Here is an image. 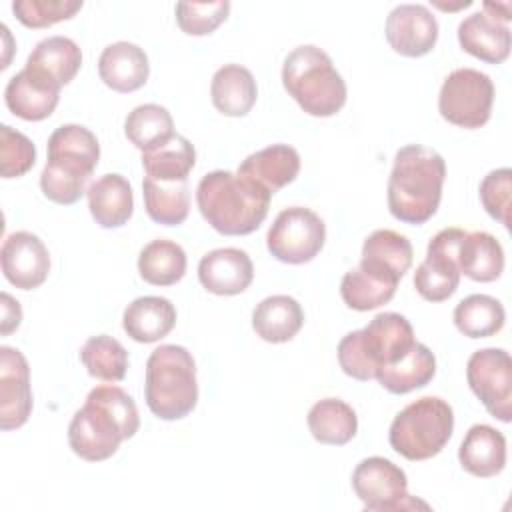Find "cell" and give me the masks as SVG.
<instances>
[{"label":"cell","mask_w":512,"mask_h":512,"mask_svg":"<svg viewBox=\"0 0 512 512\" xmlns=\"http://www.w3.org/2000/svg\"><path fill=\"white\" fill-rule=\"evenodd\" d=\"M484 12L488 16H492L494 20L498 22H508L512 16H510V2H502V4H492V2H484Z\"/></svg>","instance_id":"f6af8a7d"},{"label":"cell","mask_w":512,"mask_h":512,"mask_svg":"<svg viewBox=\"0 0 512 512\" xmlns=\"http://www.w3.org/2000/svg\"><path fill=\"white\" fill-rule=\"evenodd\" d=\"M506 312L500 300L488 294H470L454 308V324L468 338H488L502 330Z\"/></svg>","instance_id":"836d02e7"},{"label":"cell","mask_w":512,"mask_h":512,"mask_svg":"<svg viewBox=\"0 0 512 512\" xmlns=\"http://www.w3.org/2000/svg\"><path fill=\"white\" fill-rule=\"evenodd\" d=\"M304 326V310L296 298L288 294H274L256 304L252 312L254 332L270 344H284L292 340Z\"/></svg>","instance_id":"484cf974"},{"label":"cell","mask_w":512,"mask_h":512,"mask_svg":"<svg viewBox=\"0 0 512 512\" xmlns=\"http://www.w3.org/2000/svg\"><path fill=\"white\" fill-rule=\"evenodd\" d=\"M230 12L228 0L218 2H178L176 4V22L180 30L188 36H206L212 34Z\"/></svg>","instance_id":"f35d334b"},{"label":"cell","mask_w":512,"mask_h":512,"mask_svg":"<svg viewBox=\"0 0 512 512\" xmlns=\"http://www.w3.org/2000/svg\"><path fill=\"white\" fill-rule=\"evenodd\" d=\"M210 96L218 112L230 118H240L246 116L256 104L258 86L246 66L224 64L212 76Z\"/></svg>","instance_id":"4316f807"},{"label":"cell","mask_w":512,"mask_h":512,"mask_svg":"<svg viewBox=\"0 0 512 512\" xmlns=\"http://www.w3.org/2000/svg\"><path fill=\"white\" fill-rule=\"evenodd\" d=\"M384 34L394 52L406 58H420L436 46L438 22L422 4H398L386 18Z\"/></svg>","instance_id":"9a60e30c"},{"label":"cell","mask_w":512,"mask_h":512,"mask_svg":"<svg viewBox=\"0 0 512 512\" xmlns=\"http://www.w3.org/2000/svg\"><path fill=\"white\" fill-rule=\"evenodd\" d=\"M398 284L390 282L374 272L360 266L348 270L340 282V296L344 304L358 312H368L390 302L396 294Z\"/></svg>","instance_id":"8d00e7d4"},{"label":"cell","mask_w":512,"mask_h":512,"mask_svg":"<svg viewBox=\"0 0 512 512\" xmlns=\"http://www.w3.org/2000/svg\"><path fill=\"white\" fill-rule=\"evenodd\" d=\"M92 218L102 228L124 226L134 212V194L130 182L120 174H104L94 180L86 192Z\"/></svg>","instance_id":"d4e9b609"},{"label":"cell","mask_w":512,"mask_h":512,"mask_svg":"<svg viewBox=\"0 0 512 512\" xmlns=\"http://www.w3.org/2000/svg\"><path fill=\"white\" fill-rule=\"evenodd\" d=\"M138 272L152 286H172L186 274V252L172 240H152L138 254Z\"/></svg>","instance_id":"d6a6232c"},{"label":"cell","mask_w":512,"mask_h":512,"mask_svg":"<svg viewBox=\"0 0 512 512\" xmlns=\"http://www.w3.org/2000/svg\"><path fill=\"white\" fill-rule=\"evenodd\" d=\"M80 360L92 378L104 382H120L126 376L128 352L108 334L92 336L80 350Z\"/></svg>","instance_id":"74e56055"},{"label":"cell","mask_w":512,"mask_h":512,"mask_svg":"<svg viewBox=\"0 0 512 512\" xmlns=\"http://www.w3.org/2000/svg\"><path fill=\"white\" fill-rule=\"evenodd\" d=\"M434 374H436V356L426 344L416 342L410 348V352L402 356L398 362L380 368L376 372V380L390 394H408L412 390L428 386Z\"/></svg>","instance_id":"83f0119b"},{"label":"cell","mask_w":512,"mask_h":512,"mask_svg":"<svg viewBox=\"0 0 512 512\" xmlns=\"http://www.w3.org/2000/svg\"><path fill=\"white\" fill-rule=\"evenodd\" d=\"M460 274L474 282H494L504 272L502 244L484 230L466 232L458 252Z\"/></svg>","instance_id":"f1b7e54d"},{"label":"cell","mask_w":512,"mask_h":512,"mask_svg":"<svg viewBox=\"0 0 512 512\" xmlns=\"http://www.w3.org/2000/svg\"><path fill=\"white\" fill-rule=\"evenodd\" d=\"M200 284L216 296L242 294L254 280V264L240 248H216L200 258Z\"/></svg>","instance_id":"ac0fdd59"},{"label":"cell","mask_w":512,"mask_h":512,"mask_svg":"<svg viewBox=\"0 0 512 512\" xmlns=\"http://www.w3.org/2000/svg\"><path fill=\"white\" fill-rule=\"evenodd\" d=\"M466 380L490 416L506 424L512 420V360L504 348L472 352Z\"/></svg>","instance_id":"8fae6325"},{"label":"cell","mask_w":512,"mask_h":512,"mask_svg":"<svg viewBox=\"0 0 512 512\" xmlns=\"http://www.w3.org/2000/svg\"><path fill=\"white\" fill-rule=\"evenodd\" d=\"M352 488L370 512H400L430 506L408 494L406 472L382 456L360 460L352 472Z\"/></svg>","instance_id":"9c48e42d"},{"label":"cell","mask_w":512,"mask_h":512,"mask_svg":"<svg viewBox=\"0 0 512 512\" xmlns=\"http://www.w3.org/2000/svg\"><path fill=\"white\" fill-rule=\"evenodd\" d=\"M460 466L476 478L498 476L506 466V438L488 424H474L458 448Z\"/></svg>","instance_id":"7402d4cb"},{"label":"cell","mask_w":512,"mask_h":512,"mask_svg":"<svg viewBox=\"0 0 512 512\" xmlns=\"http://www.w3.org/2000/svg\"><path fill=\"white\" fill-rule=\"evenodd\" d=\"M454 432V410L438 396H424L396 414L388 430L392 450L420 462L442 452Z\"/></svg>","instance_id":"52a82bcc"},{"label":"cell","mask_w":512,"mask_h":512,"mask_svg":"<svg viewBox=\"0 0 512 512\" xmlns=\"http://www.w3.org/2000/svg\"><path fill=\"white\" fill-rule=\"evenodd\" d=\"M100 158V144L92 130L80 124H62L48 138V160L40 174L42 194L60 206L78 202L88 190Z\"/></svg>","instance_id":"3957f363"},{"label":"cell","mask_w":512,"mask_h":512,"mask_svg":"<svg viewBox=\"0 0 512 512\" xmlns=\"http://www.w3.org/2000/svg\"><path fill=\"white\" fill-rule=\"evenodd\" d=\"M458 42L470 56L488 64H502L510 56L512 34L506 24L478 10L458 24Z\"/></svg>","instance_id":"ffe728a7"},{"label":"cell","mask_w":512,"mask_h":512,"mask_svg":"<svg viewBox=\"0 0 512 512\" xmlns=\"http://www.w3.org/2000/svg\"><path fill=\"white\" fill-rule=\"evenodd\" d=\"M272 194L258 182L230 170H214L200 178L196 204L202 218L224 236H246L260 228Z\"/></svg>","instance_id":"7a4b0ae2"},{"label":"cell","mask_w":512,"mask_h":512,"mask_svg":"<svg viewBox=\"0 0 512 512\" xmlns=\"http://www.w3.org/2000/svg\"><path fill=\"white\" fill-rule=\"evenodd\" d=\"M414 344L408 318L398 312H380L362 330H352L338 342V364L350 378L368 382L380 368L406 356Z\"/></svg>","instance_id":"277c9868"},{"label":"cell","mask_w":512,"mask_h":512,"mask_svg":"<svg viewBox=\"0 0 512 512\" xmlns=\"http://www.w3.org/2000/svg\"><path fill=\"white\" fill-rule=\"evenodd\" d=\"M126 434L120 422L98 402L86 398L74 412L68 426V444L76 456L86 462H102L114 456Z\"/></svg>","instance_id":"4fadbf2b"},{"label":"cell","mask_w":512,"mask_h":512,"mask_svg":"<svg viewBox=\"0 0 512 512\" xmlns=\"http://www.w3.org/2000/svg\"><path fill=\"white\" fill-rule=\"evenodd\" d=\"M236 172L274 194L296 180L300 172V154L288 144H272L250 154Z\"/></svg>","instance_id":"603a6c76"},{"label":"cell","mask_w":512,"mask_h":512,"mask_svg":"<svg viewBox=\"0 0 512 512\" xmlns=\"http://www.w3.org/2000/svg\"><path fill=\"white\" fill-rule=\"evenodd\" d=\"M282 86L310 116L328 118L346 104V82L332 58L314 44L294 48L282 64Z\"/></svg>","instance_id":"5b68a950"},{"label":"cell","mask_w":512,"mask_h":512,"mask_svg":"<svg viewBox=\"0 0 512 512\" xmlns=\"http://www.w3.org/2000/svg\"><path fill=\"white\" fill-rule=\"evenodd\" d=\"M86 398L102 404L120 422V426L126 434V440L138 432V428H140L138 408H136V402L132 400V396L124 388L114 386V384H102V386L92 388Z\"/></svg>","instance_id":"7bdbcfd3"},{"label":"cell","mask_w":512,"mask_h":512,"mask_svg":"<svg viewBox=\"0 0 512 512\" xmlns=\"http://www.w3.org/2000/svg\"><path fill=\"white\" fill-rule=\"evenodd\" d=\"M446 162L440 152L422 144L402 146L388 178L390 214L412 226L428 222L442 200Z\"/></svg>","instance_id":"6da1fadb"},{"label":"cell","mask_w":512,"mask_h":512,"mask_svg":"<svg viewBox=\"0 0 512 512\" xmlns=\"http://www.w3.org/2000/svg\"><path fill=\"white\" fill-rule=\"evenodd\" d=\"M464 234L462 228H444L428 242L426 258L414 272V288L424 300L444 302L458 290V252Z\"/></svg>","instance_id":"7c38bea8"},{"label":"cell","mask_w":512,"mask_h":512,"mask_svg":"<svg viewBox=\"0 0 512 512\" xmlns=\"http://www.w3.org/2000/svg\"><path fill=\"white\" fill-rule=\"evenodd\" d=\"M326 242V224L310 208H284L266 234L268 252L284 264H306L314 260Z\"/></svg>","instance_id":"30bf717a"},{"label":"cell","mask_w":512,"mask_h":512,"mask_svg":"<svg viewBox=\"0 0 512 512\" xmlns=\"http://www.w3.org/2000/svg\"><path fill=\"white\" fill-rule=\"evenodd\" d=\"M412 258V244L404 234L380 228L364 240L358 266L398 284L400 278L410 270Z\"/></svg>","instance_id":"44dd1931"},{"label":"cell","mask_w":512,"mask_h":512,"mask_svg":"<svg viewBox=\"0 0 512 512\" xmlns=\"http://www.w3.org/2000/svg\"><path fill=\"white\" fill-rule=\"evenodd\" d=\"M60 88L62 86L48 74L24 66L8 80L4 102L14 116L28 122H40L56 110Z\"/></svg>","instance_id":"e0dca14e"},{"label":"cell","mask_w":512,"mask_h":512,"mask_svg":"<svg viewBox=\"0 0 512 512\" xmlns=\"http://www.w3.org/2000/svg\"><path fill=\"white\" fill-rule=\"evenodd\" d=\"M2 300V320H0V332L2 336H10L14 330H18L22 322V308L16 298H12L8 292L0 294Z\"/></svg>","instance_id":"ee69618b"},{"label":"cell","mask_w":512,"mask_h":512,"mask_svg":"<svg viewBox=\"0 0 512 512\" xmlns=\"http://www.w3.org/2000/svg\"><path fill=\"white\" fill-rule=\"evenodd\" d=\"M196 164V150L186 136L174 134L166 144L142 152V166L146 176L164 182L188 180Z\"/></svg>","instance_id":"e575fe53"},{"label":"cell","mask_w":512,"mask_h":512,"mask_svg":"<svg viewBox=\"0 0 512 512\" xmlns=\"http://www.w3.org/2000/svg\"><path fill=\"white\" fill-rule=\"evenodd\" d=\"M176 326V308L162 296H140L122 314L124 332L140 344L162 340Z\"/></svg>","instance_id":"cb8c5ba5"},{"label":"cell","mask_w":512,"mask_h":512,"mask_svg":"<svg viewBox=\"0 0 512 512\" xmlns=\"http://www.w3.org/2000/svg\"><path fill=\"white\" fill-rule=\"evenodd\" d=\"M26 66L36 68L54 78L60 86H66L82 66V52L68 36H48L34 46Z\"/></svg>","instance_id":"1f68e13d"},{"label":"cell","mask_w":512,"mask_h":512,"mask_svg":"<svg viewBox=\"0 0 512 512\" xmlns=\"http://www.w3.org/2000/svg\"><path fill=\"white\" fill-rule=\"evenodd\" d=\"M144 208L150 220L162 226H178L188 218L190 212V190L188 180L164 182L144 176L142 182Z\"/></svg>","instance_id":"4dcf8cb0"},{"label":"cell","mask_w":512,"mask_h":512,"mask_svg":"<svg viewBox=\"0 0 512 512\" xmlns=\"http://www.w3.org/2000/svg\"><path fill=\"white\" fill-rule=\"evenodd\" d=\"M0 262L4 278L20 290L42 286L50 272L46 244L28 230H18L6 236L0 250Z\"/></svg>","instance_id":"5bb4252c"},{"label":"cell","mask_w":512,"mask_h":512,"mask_svg":"<svg viewBox=\"0 0 512 512\" xmlns=\"http://www.w3.org/2000/svg\"><path fill=\"white\" fill-rule=\"evenodd\" d=\"M32 414L30 368L24 354L12 346H0V428L16 430Z\"/></svg>","instance_id":"2e32d148"},{"label":"cell","mask_w":512,"mask_h":512,"mask_svg":"<svg viewBox=\"0 0 512 512\" xmlns=\"http://www.w3.org/2000/svg\"><path fill=\"white\" fill-rule=\"evenodd\" d=\"M126 138L142 152H150L166 144L174 132V120L170 112L160 104H140L128 112L124 120Z\"/></svg>","instance_id":"d590c367"},{"label":"cell","mask_w":512,"mask_h":512,"mask_svg":"<svg viewBox=\"0 0 512 512\" xmlns=\"http://www.w3.org/2000/svg\"><path fill=\"white\" fill-rule=\"evenodd\" d=\"M36 162V146L28 136L8 124L0 126V174L2 178H20Z\"/></svg>","instance_id":"60d3db41"},{"label":"cell","mask_w":512,"mask_h":512,"mask_svg":"<svg viewBox=\"0 0 512 512\" xmlns=\"http://www.w3.org/2000/svg\"><path fill=\"white\" fill-rule=\"evenodd\" d=\"M494 82L476 68H458L450 72L438 94L440 116L466 130L482 128L492 114Z\"/></svg>","instance_id":"ba28073f"},{"label":"cell","mask_w":512,"mask_h":512,"mask_svg":"<svg viewBox=\"0 0 512 512\" xmlns=\"http://www.w3.org/2000/svg\"><path fill=\"white\" fill-rule=\"evenodd\" d=\"M98 74L114 92H134L142 88L150 76L148 56L138 44L126 40L108 44L98 58Z\"/></svg>","instance_id":"d6986e66"},{"label":"cell","mask_w":512,"mask_h":512,"mask_svg":"<svg viewBox=\"0 0 512 512\" xmlns=\"http://www.w3.org/2000/svg\"><path fill=\"white\" fill-rule=\"evenodd\" d=\"M480 202L488 216L498 220L502 226H510V198H512V170L496 168L480 182Z\"/></svg>","instance_id":"b9f144b4"},{"label":"cell","mask_w":512,"mask_h":512,"mask_svg":"<svg viewBox=\"0 0 512 512\" xmlns=\"http://www.w3.org/2000/svg\"><path fill=\"white\" fill-rule=\"evenodd\" d=\"M306 422L314 440L330 446H344L358 432V416L354 408L340 398L318 400L310 408Z\"/></svg>","instance_id":"f546056e"},{"label":"cell","mask_w":512,"mask_h":512,"mask_svg":"<svg viewBox=\"0 0 512 512\" xmlns=\"http://www.w3.org/2000/svg\"><path fill=\"white\" fill-rule=\"evenodd\" d=\"M144 396L150 412L166 422L182 420L196 408V362L184 346L162 344L152 350L146 362Z\"/></svg>","instance_id":"8992f818"},{"label":"cell","mask_w":512,"mask_h":512,"mask_svg":"<svg viewBox=\"0 0 512 512\" xmlns=\"http://www.w3.org/2000/svg\"><path fill=\"white\" fill-rule=\"evenodd\" d=\"M82 10V0H18L12 12L26 28H48L56 22L70 20Z\"/></svg>","instance_id":"ab89813d"}]
</instances>
